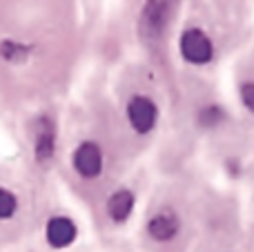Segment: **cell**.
<instances>
[{"label":"cell","mask_w":254,"mask_h":252,"mask_svg":"<svg viewBox=\"0 0 254 252\" xmlns=\"http://www.w3.org/2000/svg\"><path fill=\"white\" fill-rule=\"evenodd\" d=\"M27 52H29V49H27L25 45L13 43V40H4V43L0 45V54H2V58H4V61H9V63L25 61Z\"/></svg>","instance_id":"obj_10"},{"label":"cell","mask_w":254,"mask_h":252,"mask_svg":"<svg viewBox=\"0 0 254 252\" xmlns=\"http://www.w3.org/2000/svg\"><path fill=\"white\" fill-rule=\"evenodd\" d=\"M18 212V196L7 188H0V221H9Z\"/></svg>","instance_id":"obj_9"},{"label":"cell","mask_w":254,"mask_h":252,"mask_svg":"<svg viewBox=\"0 0 254 252\" xmlns=\"http://www.w3.org/2000/svg\"><path fill=\"white\" fill-rule=\"evenodd\" d=\"M36 132H34V154L40 163H47L56 154V132H54V123L47 116H40L36 121Z\"/></svg>","instance_id":"obj_6"},{"label":"cell","mask_w":254,"mask_h":252,"mask_svg":"<svg viewBox=\"0 0 254 252\" xmlns=\"http://www.w3.org/2000/svg\"><path fill=\"white\" fill-rule=\"evenodd\" d=\"M241 101L248 112L254 114V83H243L241 85Z\"/></svg>","instance_id":"obj_12"},{"label":"cell","mask_w":254,"mask_h":252,"mask_svg":"<svg viewBox=\"0 0 254 252\" xmlns=\"http://www.w3.org/2000/svg\"><path fill=\"white\" fill-rule=\"evenodd\" d=\"M181 56L192 65H205L214 56V45L201 29H185L181 36Z\"/></svg>","instance_id":"obj_3"},{"label":"cell","mask_w":254,"mask_h":252,"mask_svg":"<svg viewBox=\"0 0 254 252\" xmlns=\"http://www.w3.org/2000/svg\"><path fill=\"white\" fill-rule=\"evenodd\" d=\"M78 237V226L71 217H65V214H56L47 221L45 226V239H47V246L54 250H65L69 248L71 244Z\"/></svg>","instance_id":"obj_4"},{"label":"cell","mask_w":254,"mask_h":252,"mask_svg":"<svg viewBox=\"0 0 254 252\" xmlns=\"http://www.w3.org/2000/svg\"><path fill=\"white\" fill-rule=\"evenodd\" d=\"M127 123L136 134H149L158 123V107L149 96L136 94L127 103Z\"/></svg>","instance_id":"obj_2"},{"label":"cell","mask_w":254,"mask_h":252,"mask_svg":"<svg viewBox=\"0 0 254 252\" xmlns=\"http://www.w3.org/2000/svg\"><path fill=\"white\" fill-rule=\"evenodd\" d=\"M174 9V0H147L143 11V31L158 34Z\"/></svg>","instance_id":"obj_7"},{"label":"cell","mask_w":254,"mask_h":252,"mask_svg":"<svg viewBox=\"0 0 254 252\" xmlns=\"http://www.w3.org/2000/svg\"><path fill=\"white\" fill-rule=\"evenodd\" d=\"M71 165H74L76 174L85 181L98 179L105 168V156H103V147L96 141H83L71 154Z\"/></svg>","instance_id":"obj_1"},{"label":"cell","mask_w":254,"mask_h":252,"mask_svg":"<svg viewBox=\"0 0 254 252\" xmlns=\"http://www.w3.org/2000/svg\"><path fill=\"white\" fill-rule=\"evenodd\" d=\"M221 121H223V110L216 105H207L198 112V123H201L203 127H216Z\"/></svg>","instance_id":"obj_11"},{"label":"cell","mask_w":254,"mask_h":252,"mask_svg":"<svg viewBox=\"0 0 254 252\" xmlns=\"http://www.w3.org/2000/svg\"><path fill=\"white\" fill-rule=\"evenodd\" d=\"M134 205H136L134 192L127 190V188H121V190L112 192L110 199H107V217L114 223H125L134 212Z\"/></svg>","instance_id":"obj_8"},{"label":"cell","mask_w":254,"mask_h":252,"mask_svg":"<svg viewBox=\"0 0 254 252\" xmlns=\"http://www.w3.org/2000/svg\"><path fill=\"white\" fill-rule=\"evenodd\" d=\"M181 232V217L172 208H163L147 221V235L156 244H170Z\"/></svg>","instance_id":"obj_5"}]
</instances>
